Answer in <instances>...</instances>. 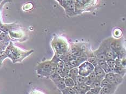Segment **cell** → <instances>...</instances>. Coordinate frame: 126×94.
I'll list each match as a JSON object with an SVG mask.
<instances>
[{"label":"cell","instance_id":"6da1fadb","mask_svg":"<svg viewBox=\"0 0 126 94\" xmlns=\"http://www.w3.org/2000/svg\"><path fill=\"white\" fill-rule=\"evenodd\" d=\"M33 50L29 51H24L14 46L12 42L8 45L5 49V52L8 55V57L12 59L13 63L22 61L23 59L29 56L33 52Z\"/></svg>","mask_w":126,"mask_h":94},{"label":"cell","instance_id":"7a4b0ae2","mask_svg":"<svg viewBox=\"0 0 126 94\" xmlns=\"http://www.w3.org/2000/svg\"><path fill=\"white\" fill-rule=\"evenodd\" d=\"M51 47L57 57L64 55L69 52V46L67 39L60 36H55L51 42Z\"/></svg>","mask_w":126,"mask_h":94},{"label":"cell","instance_id":"3957f363","mask_svg":"<svg viewBox=\"0 0 126 94\" xmlns=\"http://www.w3.org/2000/svg\"><path fill=\"white\" fill-rule=\"evenodd\" d=\"M51 62L50 60H46L39 64L37 67V72L39 75L45 77H49L54 73L51 69Z\"/></svg>","mask_w":126,"mask_h":94},{"label":"cell","instance_id":"277c9868","mask_svg":"<svg viewBox=\"0 0 126 94\" xmlns=\"http://www.w3.org/2000/svg\"><path fill=\"white\" fill-rule=\"evenodd\" d=\"M78 69L79 75L87 77L91 73L94 71V67L88 61H86L78 67Z\"/></svg>","mask_w":126,"mask_h":94},{"label":"cell","instance_id":"5b68a950","mask_svg":"<svg viewBox=\"0 0 126 94\" xmlns=\"http://www.w3.org/2000/svg\"><path fill=\"white\" fill-rule=\"evenodd\" d=\"M69 52L73 56H76V57H81L84 58H88L87 56L86 55L83 51L82 50L80 44H73L72 47L69 50Z\"/></svg>","mask_w":126,"mask_h":94},{"label":"cell","instance_id":"8992f818","mask_svg":"<svg viewBox=\"0 0 126 94\" xmlns=\"http://www.w3.org/2000/svg\"><path fill=\"white\" fill-rule=\"evenodd\" d=\"M93 54L97 58L98 61H106L107 60L105 54V45L103 42L97 50L93 52Z\"/></svg>","mask_w":126,"mask_h":94},{"label":"cell","instance_id":"52a82bcc","mask_svg":"<svg viewBox=\"0 0 126 94\" xmlns=\"http://www.w3.org/2000/svg\"><path fill=\"white\" fill-rule=\"evenodd\" d=\"M105 45V54L107 59H115L117 58V54L115 51L107 45L105 42H103Z\"/></svg>","mask_w":126,"mask_h":94},{"label":"cell","instance_id":"ba28073f","mask_svg":"<svg viewBox=\"0 0 126 94\" xmlns=\"http://www.w3.org/2000/svg\"><path fill=\"white\" fill-rule=\"evenodd\" d=\"M87 58L76 57V56H74V58L72 59H71L69 61V63L73 67H78L83 62L87 61Z\"/></svg>","mask_w":126,"mask_h":94},{"label":"cell","instance_id":"9c48e42d","mask_svg":"<svg viewBox=\"0 0 126 94\" xmlns=\"http://www.w3.org/2000/svg\"><path fill=\"white\" fill-rule=\"evenodd\" d=\"M94 72L97 79L101 81H102L105 78L106 74L105 71L98 65L94 67Z\"/></svg>","mask_w":126,"mask_h":94},{"label":"cell","instance_id":"30bf717a","mask_svg":"<svg viewBox=\"0 0 126 94\" xmlns=\"http://www.w3.org/2000/svg\"><path fill=\"white\" fill-rule=\"evenodd\" d=\"M116 86V85L115 84H109L101 88V91L105 94H113L115 90Z\"/></svg>","mask_w":126,"mask_h":94},{"label":"cell","instance_id":"8fae6325","mask_svg":"<svg viewBox=\"0 0 126 94\" xmlns=\"http://www.w3.org/2000/svg\"><path fill=\"white\" fill-rule=\"evenodd\" d=\"M9 34L10 37L14 39H21L22 38L23 36V34L22 31H14L13 30V29L8 32Z\"/></svg>","mask_w":126,"mask_h":94},{"label":"cell","instance_id":"7c38bea8","mask_svg":"<svg viewBox=\"0 0 126 94\" xmlns=\"http://www.w3.org/2000/svg\"><path fill=\"white\" fill-rule=\"evenodd\" d=\"M54 83L60 91L63 90L65 88H67L65 85L64 78H60L59 79L54 81Z\"/></svg>","mask_w":126,"mask_h":94},{"label":"cell","instance_id":"4fadbf2b","mask_svg":"<svg viewBox=\"0 0 126 94\" xmlns=\"http://www.w3.org/2000/svg\"><path fill=\"white\" fill-rule=\"evenodd\" d=\"M79 75V69L78 67H74L73 68L70 69L68 74V77L72 78V79L74 81L75 84H76V77Z\"/></svg>","mask_w":126,"mask_h":94},{"label":"cell","instance_id":"5bb4252c","mask_svg":"<svg viewBox=\"0 0 126 94\" xmlns=\"http://www.w3.org/2000/svg\"><path fill=\"white\" fill-rule=\"evenodd\" d=\"M105 78L110 82V84L116 85L115 83V73H108L106 74Z\"/></svg>","mask_w":126,"mask_h":94},{"label":"cell","instance_id":"9a60e30c","mask_svg":"<svg viewBox=\"0 0 126 94\" xmlns=\"http://www.w3.org/2000/svg\"><path fill=\"white\" fill-rule=\"evenodd\" d=\"M13 24L12 25H6V24H2L0 23V30L3 31L5 33H8L10 30L13 28Z\"/></svg>","mask_w":126,"mask_h":94},{"label":"cell","instance_id":"2e32d148","mask_svg":"<svg viewBox=\"0 0 126 94\" xmlns=\"http://www.w3.org/2000/svg\"><path fill=\"white\" fill-rule=\"evenodd\" d=\"M64 83L66 87L72 88L75 85V82L72 78L70 77H66L64 79Z\"/></svg>","mask_w":126,"mask_h":94},{"label":"cell","instance_id":"e0dca14e","mask_svg":"<svg viewBox=\"0 0 126 94\" xmlns=\"http://www.w3.org/2000/svg\"><path fill=\"white\" fill-rule=\"evenodd\" d=\"M126 73V68L124 67H115V73L120 75L122 77L124 76Z\"/></svg>","mask_w":126,"mask_h":94},{"label":"cell","instance_id":"ac0fdd59","mask_svg":"<svg viewBox=\"0 0 126 94\" xmlns=\"http://www.w3.org/2000/svg\"><path fill=\"white\" fill-rule=\"evenodd\" d=\"M78 85L81 90V94H85L88 91L90 90V86L86 85L85 83H82V84H79Z\"/></svg>","mask_w":126,"mask_h":94},{"label":"cell","instance_id":"d6986e66","mask_svg":"<svg viewBox=\"0 0 126 94\" xmlns=\"http://www.w3.org/2000/svg\"><path fill=\"white\" fill-rule=\"evenodd\" d=\"M87 61H88L89 63H91L94 67L98 65V61L95 56H91V57L88 58Z\"/></svg>","mask_w":126,"mask_h":94},{"label":"cell","instance_id":"ffe728a7","mask_svg":"<svg viewBox=\"0 0 126 94\" xmlns=\"http://www.w3.org/2000/svg\"><path fill=\"white\" fill-rule=\"evenodd\" d=\"M98 65L101 68H102L106 73H107V69L108 66V64H107L106 61H98Z\"/></svg>","mask_w":126,"mask_h":94},{"label":"cell","instance_id":"44dd1931","mask_svg":"<svg viewBox=\"0 0 126 94\" xmlns=\"http://www.w3.org/2000/svg\"><path fill=\"white\" fill-rule=\"evenodd\" d=\"M87 77H84L82 76H81V75H78L77 77H76V84L79 85L81 84H82V83H84L85 81L86 80Z\"/></svg>","mask_w":126,"mask_h":94},{"label":"cell","instance_id":"7402d4cb","mask_svg":"<svg viewBox=\"0 0 126 94\" xmlns=\"http://www.w3.org/2000/svg\"><path fill=\"white\" fill-rule=\"evenodd\" d=\"M62 94H76L73 88H65L64 89L61 91Z\"/></svg>","mask_w":126,"mask_h":94},{"label":"cell","instance_id":"603a6c76","mask_svg":"<svg viewBox=\"0 0 126 94\" xmlns=\"http://www.w3.org/2000/svg\"><path fill=\"white\" fill-rule=\"evenodd\" d=\"M0 41L3 42H9V39L7 33H4V32H2V33L0 34Z\"/></svg>","mask_w":126,"mask_h":94},{"label":"cell","instance_id":"cb8c5ba5","mask_svg":"<svg viewBox=\"0 0 126 94\" xmlns=\"http://www.w3.org/2000/svg\"><path fill=\"white\" fill-rule=\"evenodd\" d=\"M123 81V77L120 75L115 73V83L118 85Z\"/></svg>","mask_w":126,"mask_h":94},{"label":"cell","instance_id":"d4e9b609","mask_svg":"<svg viewBox=\"0 0 126 94\" xmlns=\"http://www.w3.org/2000/svg\"><path fill=\"white\" fill-rule=\"evenodd\" d=\"M101 81L97 79V78L94 81H93L91 85H90V88H95V87H100V84H101Z\"/></svg>","mask_w":126,"mask_h":94},{"label":"cell","instance_id":"484cf974","mask_svg":"<svg viewBox=\"0 0 126 94\" xmlns=\"http://www.w3.org/2000/svg\"><path fill=\"white\" fill-rule=\"evenodd\" d=\"M122 32L121 30L120 29H115L114 31V36L116 38H119L122 36Z\"/></svg>","mask_w":126,"mask_h":94},{"label":"cell","instance_id":"4316f807","mask_svg":"<svg viewBox=\"0 0 126 94\" xmlns=\"http://www.w3.org/2000/svg\"><path fill=\"white\" fill-rule=\"evenodd\" d=\"M33 8V4H32V3H26L23 5V9L24 10L28 11L32 9Z\"/></svg>","mask_w":126,"mask_h":94},{"label":"cell","instance_id":"83f0119b","mask_svg":"<svg viewBox=\"0 0 126 94\" xmlns=\"http://www.w3.org/2000/svg\"><path fill=\"white\" fill-rule=\"evenodd\" d=\"M106 63L108 66L114 67L115 64V60L114 59H107L106 60Z\"/></svg>","mask_w":126,"mask_h":94},{"label":"cell","instance_id":"f1b7e54d","mask_svg":"<svg viewBox=\"0 0 126 94\" xmlns=\"http://www.w3.org/2000/svg\"><path fill=\"white\" fill-rule=\"evenodd\" d=\"M101 90V88L100 87H95V88H91L90 89V91L92 93L94 94H97L100 92V91Z\"/></svg>","mask_w":126,"mask_h":94},{"label":"cell","instance_id":"f546056e","mask_svg":"<svg viewBox=\"0 0 126 94\" xmlns=\"http://www.w3.org/2000/svg\"><path fill=\"white\" fill-rule=\"evenodd\" d=\"M109 84H110V82H109L105 78H104V79L102 81H101V82L100 87L101 88H102L103 87H105V86L107 85H108Z\"/></svg>","mask_w":126,"mask_h":94},{"label":"cell","instance_id":"4dcf8cb0","mask_svg":"<svg viewBox=\"0 0 126 94\" xmlns=\"http://www.w3.org/2000/svg\"><path fill=\"white\" fill-rule=\"evenodd\" d=\"M8 58V55L5 53V51H0V59L2 61H3L5 58Z\"/></svg>","mask_w":126,"mask_h":94},{"label":"cell","instance_id":"1f68e13d","mask_svg":"<svg viewBox=\"0 0 126 94\" xmlns=\"http://www.w3.org/2000/svg\"><path fill=\"white\" fill-rule=\"evenodd\" d=\"M87 77H88V79H89L90 81H92V82L94 81L96 79V75H95V73H94V71H93L92 73H90Z\"/></svg>","mask_w":126,"mask_h":94},{"label":"cell","instance_id":"d6a6232c","mask_svg":"<svg viewBox=\"0 0 126 94\" xmlns=\"http://www.w3.org/2000/svg\"><path fill=\"white\" fill-rule=\"evenodd\" d=\"M63 67L68 70H69V71L70 69H72V68H74V67L71 65V64L69 63V62H65V63H64Z\"/></svg>","mask_w":126,"mask_h":94},{"label":"cell","instance_id":"836d02e7","mask_svg":"<svg viewBox=\"0 0 126 94\" xmlns=\"http://www.w3.org/2000/svg\"><path fill=\"white\" fill-rule=\"evenodd\" d=\"M73 88L74 89L76 94H81V90L78 84H75Z\"/></svg>","mask_w":126,"mask_h":94},{"label":"cell","instance_id":"e575fe53","mask_svg":"<svg viewBox=\"0 0 126 94\" xmlns=\"http://www.w3.org/2000/svg\"><path fill=\"white\" fill-rule=\"evenodd\" d=\"M31 94H42L41 92V91L35 90V91H32V93Z\"/></svg>","mask_w":126,"mask_h":94},{"label":"cell","instance_id":"d590c367","mask_svg":"<svg viewBox=\"0 0 126 94\" xmlns=\"http://www.w3.org/2000/svg\"><path fill=\"white\" fill-rule=\"evenodd\" d=\"M85 94H93V93H92L91 91H90V90H89V91H88Z\"/></svg>","mask_w":126,"mask_h":94},{"label":"cell","instance_id":"8d00e7d4","mask_svg":"<svg viewBox=\"0 0 126 94\" xmlns=\"http://www.w3.org/2000/svg\"><path fill=\"white\" fill-rule=\"evenodd\" d=\"M2 61L1 60V59H0V67H1L2 66Z\"/></svg>","mask_w":126,"mask_h":94},{"label":"cell","instance_id":"74e56055","mask_svg":"<svg viewBox=\"0 0 126 94\" xmlns=\"http://www.w3.org/2000/svg\"><path fill=\"white\" fill-rule=\"evenodd\" d=\"M2 33V31H1V30H0V34H1Z\"/></svg>","mask_w":126,"mask_h":94}]
</instances>
